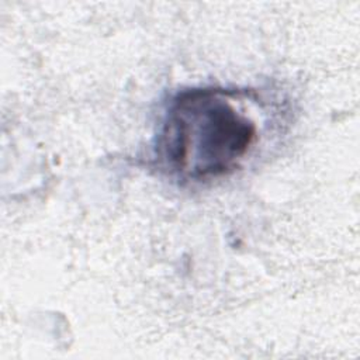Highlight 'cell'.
I'll return each mask as SVG.
<instances>
[{"label":"cell","mask_w":360,"mask_h":360,"mask_svg":"<svg viewBox=\"0 0 360 360\" xmlns=\"http://www.w3.org/2000/svg\"><path fill=\"white\" fill-rule=\"evenodd\" d=\"M233 91L193 89L176 96L158 135L163 169L187 181L236 170L257 139V124Z\"/></svg>","instance_id":"cell-1"}]
</instances>
